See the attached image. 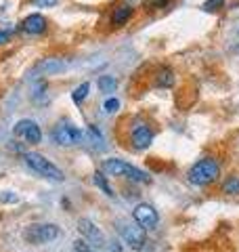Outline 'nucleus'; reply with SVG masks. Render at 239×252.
<instances>
[{"label": "nucleus", "mask_w": 239, "mask_h": 252, "mask_svg": "<svg viewBox=\"0 0 239 252\" xmlns=\"http://www.w3.org/2000/svg\"><path fill=\"white\" fill-rule=\"evenodd\" d=\"M218 177H220V166L214 158H202V160H197L187 172L189 183H193L197 187H206V185L216 183Z\"/></svg>", "instance_id": "obj_1"}, {"label": "nucleus", "mask_w": 239, "mask_h": 252, "mask_svg": "<svg viewBox=\"0 0 239 252\" xmlns=\"http://www.w3.org/2000/svg\"><path fill=\"white\" fill-rule=\"evenodd\" d=\"M101 170L109 177H126L128 181H134V183H151V177L147 175L145 170H141L132 164L118 160V158H109L101 164Z\"/></svg>", "instance_id": "obj_2"}, {"label": "nucleus", "mask_w": 239, "mask_h": 252, "mask_svg": "<svg viewBox=\"0 0 239 252\" xmlns=\"http://www.w3.org/2000/svg\"><path fill=\"white\" fill-rule=\"evenodd\" d=\"M23 162L30 166V170H34L38 177L42 179H49V181H55V183H63L65 181V175H63V170L59 166H55V164L49 160V158H44L42 154H36V152H26L23 154Z\"/></svg>", "instance_id": "obj_3"}, {"label": "nucleus", "mask_w": 239, "mask_h": 252, "mask_svg": "<svg viewBox=\"0 0 239 252\" xmlns=\"http://www.w3.org/2000/svg\"><path fill=\"white\" fill-rule=\"evenodd\" d=\"M116 229L120 233V238L126 242V246H130L132 250H143V246H145V242H147V233L134 219L132 220L118 219L116 220Z\"/></svg>", "instance_id": "obj_4"}, {"label": "nucleus", "mask_w": 239, "mask_h": 252, "mask_svg": "<svg viewBox=\"0 0 239 252\" xmlns=\"http://www.w3.org/2000/svg\"><path fill=\"white\" fill-rule=\"evenodd\" d=\"M61 235L59 227L53 223H31L23 229V240L31 246H44V244L55 242Z\"/></svg>", "instance_id": "obj_5"}, {"label": "nucleus", "mask_w": 239, "mask_h": 252, "mask_svg": "<svg viewBox=\"0 0 239 252\" xmlns=\"http://www.w3.org/2000/svg\"><path fill=\"white\" fill-rule=\"evenodd\" d=\"M51 141L61 147H74V145L84 143V132L69 122H59L51 130Z\"/></svg>", "instance_id": "obj_6"}, {"label": "nucleus", "mask_w": 239, "mask_h": 252, "mask_svg": "<svg viewBox=\"0 0 239 252\" xmlns=\"http://www.w3.org/2000/svg\"><path fill=\"white\" fill-rule=\"evenodd\" d=\"M153 137L155 132L153 128L143 120V118H134V120L130 122V132H128V139L134 149H139V152H143V149H147L151 143H153Z\"/></svg>", "instance_id": "obj_7"}, {"label": "nucleus", "mask_w": 239, "mask_h": 252, "mask_svg": "<svg viewBox=\"0 0 239 252\" xmlns=\"http://www.w3.org/2000/svg\"><path fill=\"white\" fill-rule=\"evenodd\" d=\"M78 231L82 233V238L89 242L90 246L97 248V250H101V248H105V246H107L105 235H103V231L92 223L90 219H78Z\"/></svg>", "instance_id": "obj_8"}, {"label": "nucleus", "mask_w": 239, "mask_h": 252, "mask_svg": "<svg viewBox=\"0 0 239 252\" xmlns=\"http://www.w3.org/2000/svg\"><path fill=\"white\" fill-rule=\"evenodd\" d=\"M13 135L30 145H38L42 141V130H40V126L34 120H19L13 126Z\"/></svg>", "instance_id": "obj_9"}, {"label": "nucleus", "mask_w": 239, "mask_h": 252, "mask_svg": "<svg viewBox=\"0 0 239 252\" xmlns=\"http://www.w3.org/2000/svg\"><path fill=\"white\" fill-rule=\"evenodd\" d=\"M132 219L143 227L145 231L155 229L159 225V215L151 204H137V208L132 210Z\"/></svg>", "instance_id": "obj_10"}, {"label": "nucleus", "mask_w": 239, "mask_h": 252, "mask_svg": "<svg viewBox=\"0 0 239 252\" xmlns=\"http://www.w3.org/2000/svg\"><path fill=\"white\" fill-rule=\"evenodd\" d=\"M132 17H134V6L130 2H120L111 9L109 23H111V28H124L132 21Z\"/></svg>", "instance_id": "obj_11"}, {"label": "nucleus", "mask_w": 239, "mask_h": 252, "mask_svg": "<svg viewBox=\"0 0 239 252\" xmlns=\"http://www.w3.org/2000/svg\"><path fill=\"white\" fill-rule=\"evenodd\" d=\"M46 28H49V21H46V17L42 13H31L21 21V30L26 32V34H30V36L44 34Z\"/></svg>", "instance_id": "obj_12"}, {"label": "nucleus", "mask_w": 239, "mask_h": 252, "mask_svg": "<svg viewBox=\"0 0 239 252\" xmlns=\"http://www.w3.org/2000/svg\"><path fill=\"white\" fill-rule=\"evenodd\" d=\"M65 69H67V63L59 57H49V59L38 63V72L42 76H55V74L65 72Z\"/></svg>", "instance_id": "obj_13"}, {"label": "nucleus", "mask_w": 239, "mask_h": 252, "mask_svg": "<svg viewBox=\"0 0 239 252\" xmlns=\"http://www.w3.org/2000/svg\"><path fill=\"white\" fill-rule=\"evenodd\" d=\"M174 80H177V78H174V72L170 67H162L155 76V84L159 86V89H170V86L174 84Z\"/></svg>", "instance_id": "obj_14"}, {"label": "nucleus", "mask_w": 239, "mask_h": 252, "mask_svg": "<svg viewBox=\"0 0 239 252\" xmlns=\"http://www.w3.org/2000/svg\"><path fill=\"white\" fill-rule=\"evenodd\" d=\"M92 183L97 185V187H99V189H101V191L105 193V195H109V198H111V195H114V189H111L109 181H107V175H105V172H103V170H97V172H94V175H92Z\"/></svg>", "instance_id": "obj_15"}, {"label": "nucleus", "mask_w": 239, "mask_h": 252, "mask_svg": "<svg viewBox=\"0 0 239 252\" xmlns=\"http://www.w3.org/2000/svg\"><path fill=\"white\" fill-rule=\"evenodd\" d=\"M97 86H99V91H101V93L109 94V93H114V91L118 89V80H116L114 76L105 74V76H99V80H97Z\"/></svg>", "instance_id": "obj_16"}, {"label": "nucleus", "mask_w": 239, "mask_h": 252, "mask_svg": "<svg viewBox=\"0 0 239 252\" xmlns=\"http://www.w3.org/2000/svg\"><path fill=\"white\" fill-rule=\"evenodd\" d=\"M89 91H90V82H82L74 93H71V101H74L76 105H80L86 97H89Z\"/></svg>", "instance_id": "obj_17"}, {"label": "nucleus", "mask_w": 239, "mask_h": 252, "mask_svg": "<svg viewBox=\"0 0 239 252\" xmlns=\"http://www.w3.org/2000/svg\"><path fill=\"white\" fill-rule=\"evenodd\" d=\"M222 191L229 195H239V175H231L225 183H222Z\"/></svg>", "instance_id": "obj_18"}, {"label": "nucleus", "mask_w": 239, "mask_h": 252, "mask_svg": "<svg viewBox=\"0 0 239 252\" xmlns=\"http://www.w3.org/2000/svg\"><path fill=\"white\" fill-rule=\"evenodd\" d=\"M71 252H97V248L90 246L84 238H78V240L71 242Z\"/></svg>", "instance_id": "obj_19"}, {"label": "nucleus", "mask_w": 239, "mask_h": 252, "mask_svg": "<svg viewBox=\"0 0 239 252\" xmlns=\"http://www.w3.org/2000/svg\"><path fill=\"white\" fill-rule=\"evenodd\" d=\"M120 99H116V97H107L105 99V103H103V109H105V114H116L118 109H120Z\"/></svg>", "instance_id": "obj_20"}, {"label": "nucleus", "mask_w": 239, "mask_h": 252, "mask_svg": "<svg viewBox=\"0 0 239 252\" xmlns=\"http://www.w3.org/2000/svg\"><path fill=\"white\" fill-rule=\"evenodd\" d=\"M168 4H170V0H145L147 11H159V9H166Z\"/></svg>", "instance_id": "obj_21"}, {"label": "nucleus", "mask_w": 239, "mask_h": 252, "mask_svg": "<svg viewBox=\"0 0 239 252\" xmlns=\"http://www.w3.org/2000/svg\"><path fill=\"white\" fill-rule=\"evenodd\" d=\"M227 0H206L204 2V11H208V13H216L220 11L222 6H225Z\"/></svg>", "instance_id": "obj_22"}, {"label": "nucleus", "mask_w": 239, "mask_h": 252, "mask_svg": "<svg viewBox=\"0 0 239 252\" xmlns=\"http://www.w3.org/2000/svg\"><path fill=\"white\" fill-rule=\"evenodd\" d=\"M31 4L38 6V9H51V6L59 4V0H31Z\"/></svg>", "instance_id": "obj_23"}, {"label": "nucleus", "mask_w": 239, "mask_h": 252, "mask_svg": "<svg viewBox=\"0 0 239 252\" xmlns=\"http://www.w3.org/2000/svg\"><path fill=\"white\" fill-rule=\"evenodd\" d=\"M13 38V30H0V46L6 44Z\"/></svg>", "instance_id": "obj_24"}, {"label": "nucleus", "mask_w": 239, "mask_h": 252, "mask_svg": "<svg viewBox=\"0 0 239 252\" xmlns=\"http://www.w3.org/2000/svg\"><path fill=\"white\" fill-rule=\"evenodd\" d=\"M237 34H239V28H237Z\"/></svg>", "instance_id": "obj_25"}]
</instances>
